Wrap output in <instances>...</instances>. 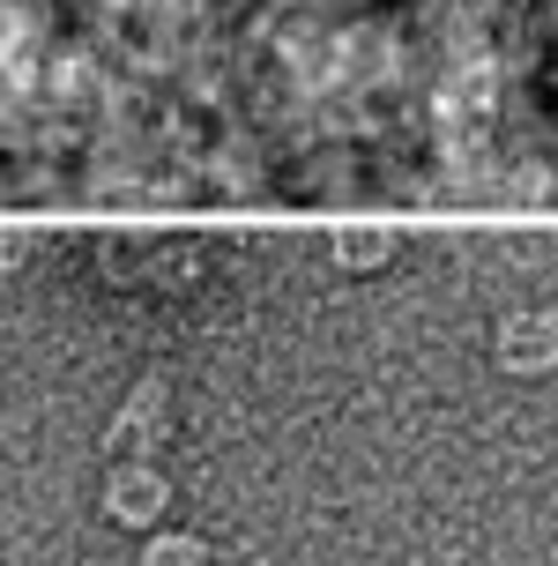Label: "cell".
Masks as SVG:
<instances>
[{
    "label": "cell",
    "mask_w": 558,
    "mask_h": 566,
    "mask_svg": "<svg viewBox=\"0 0 558 566\" xmlns=\"http://www.w3.org/2000/svg\"><path fill=\"white\" fill-rule=\"evenodd\" d=\"M157 507H165V492H157V478H149V470H127V478L112 484V514H127V522H149Z\"/></svg>",
    "instance_id": "obj_1"
},
{
    "label": "cell",
    "mask_w": 558,
    "mask_h": 566,
    "mask_svg": "<svg viewBox=\"0 0 558 566\" xmlns=\"http://www.w3.org/2000/svg\"><path fill=\"white\" fill-rule=\"evenodd\" d=\"M141 566H201V544L194 537H157Z\"/></svg>",
    "instance_id": "obj_2"
}]
</instances>
